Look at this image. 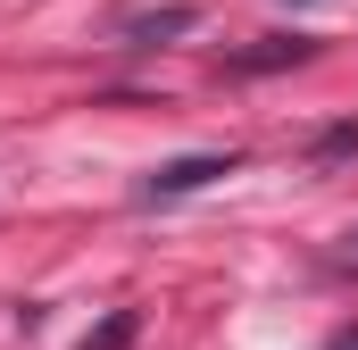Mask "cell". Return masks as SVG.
<instances>
[{
	"label": "cell",
	"instance_id": "obj_1",
	"mask_svg": "<svg viewBox=\"0 0 358 350\" xmlns=\"http://www.w3.org/2000/svg\"><path fill=\"white\" fill-rule=\"evenodd\" d=\"M234 167H242V150H183V159L142 175V200L159 209V200H183V192H208L217 175H234Z\"/></svg>",
	"mask_w": 358,
	"mask_h": 350
},
{
	"label": "cell",
	"instance_id": "obj_2",
	"mask_svg": "<svg viewBox=\"0 0 358 350\" xmlns=\"http://www.w3.org/2000/svg\"><path fill=\"white\" fill-rule=\"evenodd\" d=\"M192 0H167V8H117L108 17V34H117V50H159V42H176V34H192Z\"/></svg>",
	"mask_w": 358,
	"mask_h": 350
},
{
	"label": "cell",
	"instance_id": "obj_3",
	"mask_svg": "<svg viewBox=\"0 0 358 350\" xmlns=\"http://www.w3.org/2000/svg\"><path fill=\"white\" fill-rule=\"evenodd\" d=\"M134 326H142L134 309H108V317H100V334H84V350H125V342H134Z\"/></svg>",
	"mask_w": 358,
	"mask_h": 350
},
{
	"label": "cell",
	"instance_id": "obj_4",
	"mask_svg": "<svg viewBox=\"0 0 358 350\" xmlns=\"http://www.w3.org/2000/svg\"><path fill=\"white\" fill-rule=\"evenodd\" d=\"M283 59H308V42H300V34H292V42H267V50H242V59H234V67H242V76H250V67H283Z\"/></svg>",
	"mask_w": 358,
	"mask_h": 350
},
{
	"label": "cell",
	"instance_id": "obj_5",
	"mask_svg": "<svg viewBox=\"0 0 358 350\" xmlns=\"http://www.w3.org/2000/svg\"><path fill=\"white\" fill-rule=\"evenodd\" d=\"M350 150H358V125H334V134L317 142V167H334V159H350Z\"/></svg>",
	"mask_w": 358,
	"mask_h": 350
},
{
	"label": "cell",
	"instance_id": "obj_6",
	"mask_svg": "<svg viewBox=\"0 0 358 350\" xmlns=\"http://www.w3.org/2000/svg\"><path fill=\"white\" fill-rule=\"evenodd\" d=\"M325 350H358V326H334V334H325Z\"/></svg>",
	"mask_w": 358,
	"mask_h": 350
},
{
	"label": "cell",
	"instance_id": "obj_7",
	"mask_svg": "<svg viewBox=\"0 0 358 350\" xmlns=\"http://www.w3.org/2000/svg\"><path fill=\"white\" fill-rule=\"evenodd\" d=\"M342 267H358V225H350V234H342Z\"/></svg>",
	"mask_w": 358,
	"mask_h": 350
},
{
	"label": "cell",
	"instance_id": "obj_8",
	"mask_svg": "<svg viewBox=\"0 0 358 350\" xmlns=\"http://www.w3.org/2000/svg\"><path fill=\"white\" fill-rule=\"evenodd\" d=\"M292 8H300V0H292Z\"/></svg>",
	"mask_w": 358,
	"mask_h": 350
}]
</instances>
